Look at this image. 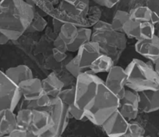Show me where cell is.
Segmentation results:
<instances>
[{"mask_svg":"<svg viewBox=\"0 0 159 137\" xmlns=\"http://www.w3.org/2000/svg\"><path fill=\"white\" fill-rule=\"evenodd\" d=\"M119 106V97L112 93L103 82L99 86L93 101L83 112L88 121L95 126H101L108 117L118 110Z\"/></svg>","mask_w":159,"mask_h":137,"instance_id":"cell-4","label":"cell"},{"mask_svg":"<svg viewBox=\"0 0 159 137\" xmlns=\"http://www.w3.org/2000/svg\"><path fill=\"white\" fill-rule=\"evenodd\" d=\"M17 129L41 137L52 127V118L47 111L21 109L16 113Z\"/></svg>","mask_w":159,"mask_h":137,"instance_id":"cell-5","label":"cell"},{"mask_svg":"<svg viewBox=\"0 0 159 137\" xmlns=\"http://www.w3.org/2000/svg\"><path fill=\"white\" fill-rule=\"evenodd\" d=\"M10 41V39L5 34L0 32V45H5V44H8V42Z\"/></svg>","mask_w":159,"mask_h":137,"instance_id":"cell-38","label":"cell"},{"mask_svg":"<svg viewBox=\"0 0 159 137\" xmlns=\"http://www.w3.org/2000/svg\"><path fill=\"white\" fill-rule=\"evenodd\" d=\"M0 32L10 40H17L30 26L35 7L25 0H0Z\"/></svg>","mask_w":159,"mask_h":137,"instance_id":"cell-1","label":"cell"},{"mask_svg":"<svg viewBox=\"0 0 159 137\" xmlns=\"http://www.w3.org/2000/svg\"><path fill=\"white\" fill-rule=\"evenodd\" d=\"M22 95L17 85L10 80L5 72L0 71V110H16Z\"/></svg>","mask_w":159,"mask_h":137,"instance_id":"cell-9","label":"cell"},{"mask_svg":"<svg viewBox=\"0 0 159 137\" xmlns=\"http://www.w3.org/2000/svg\"><path fill=\"white\" fill-rule=\"evenodd\" d=\"M56 137H63L62 135H59V136H56Z\"/></svg>","mask_w":159,"mask_h":137,"instance_id":"cell-42","label":"cell"},{"mask_svg":"<svg viewBox=\"0 0 159 137\" xmlns=\"http://www.w3.org/2000/svg\"><path fill=\"white\" fill-rule=\"evenodd\" d=\"M47 25H48V22L45 19V17L41 16L39 13L35 11L33 19H32L30 26L27 28V31L30 32V33L42 32L45 30V28L47 27Z\"/></svg>","mask_w":159,"mask_h":137,"instance_id":"cell-28","label":"cell"},{"mask_svg":"<svg viewBox=\"0 0 159 137\" xmlns=\"http://www.w3.org/2000/svg\"><path fill=\"white\" fill-rule=\"evenodd\" d=\"M152 12V10L148 8V6H137L132 9L129 12V19H132V20L137 21L139 23H151Z\"/></svg>","mask_w":159,"mask_h":137,"instance_id":"cell-24","label":"cell"},{"mask_svg":"<svg viewBox=\"0 0 159 137\" xmlns=\"http://www.w3.org/2000/svg\"><path fill=\"white\" fill-rule=\"evenodd\" d=\"M66 71H68L73 77H75V78H76L80 73L83 72L84 71L81 69V68H80V60L77 55H76L74 57H73V58L66 64Z\"/></svg>","mask_w":159,"mask_h":137,"instance_id":"cell-31","label":"cell"},{"mask_svg":"<svg viewBox=\"0 0 159 137\" xmlns=\"http://www.w3.org/2000/svg\"><path fill=\"white\" fill-rule=\"evenodd\" d=\"M154 69H155L156 72H157V74L159 75V58L157 59V60H156L155 63L154 64Z\"/></svg>","mask_w":159,"mask_h":137,"instance_id":"cell-40","label":"cell"},{"mask_svg":"<svg viewBox=\"0 0 159 137\" xmlns=\"http://www.w3.org/2000/svg\"><path fill=\"white\" fill-rule=\"evenodd\" d=\"M62 25H63V23L61 22V21L59 20V19L52 18L53 30H54V32L56 33V34H58V33H59V32L60 31L61 27H62Z\"/></svg>","mask_w":159,"mask_h":137,"instance_id":"cell-37","label":"cell"},{"mask_svg":"<svg viewBox=\"0 0 159 137\" xmlns=\"http://www.w3.org/2000/svg\"><path fill=\"white\" fill-rule=\"evenodd\" d=\"M128 126L129 121L117 110L101 126L108 137H120L127 130Z\"/></svg>","mask_w":159,"mask_h":137,"instance_id":"cell-12","label":"cell"},{"mask_svg":"<svg viewBox=\"0 0 159 137\" xmlns=\"http://www.w3.org/2000/svg\"><path fill=\"white\" fill-rule=\"evenodd\" d=\"M0 10H1V4H0Z\"/></svg>","mask_w":159,"mask_h":137,"instance_id":"cell-43","label":"cell"},{"mask_svg":"<svg viewBox=\"0 0 159 137\" xmlns=\"http://www.w3.org/2000/svg\"><path fill=\"white\" fill-rule=\"evenodd\" d=\"M19 89L24 101L30 102L37 99L44 93L42 80L38 77H32L24 81L18 85Z\"/></svg>","mask_w":159,"mask_h":137,"instance_id":"cell-15","label":"cell"},{"mask_svg":"<svg viewBox=\"0 0 159 137\" xmlns=\"http://www.w3.org/2000/svg\"><path fill=\"white\" fill-rule=\"evenodd\" d=\"M97 5L111 9L119 2V0H92Z\"/></svg>","mask_w":159,"mask_h":137,"instance_id":"cell-35","label":"cell"},{"mask_svg":"<svg viewBox=\"0 0 159 137\" xmlns=\"http://www.w3.org/2000/svg\"><path fill=\"white\" fill-rule=\"evenodd\" d=\"M125 71L128 89L141 92L159 88V75L151 64L134 58L126 66Z\"/></svg>","mask_w":159,"mask_h":137,"instance_id":"cell-3","label":"cell"},{"mask_svg":"<svg viewBox=\"0 0 159 137\" xmlns=\"http://www.w3.org/2000/svg\"><path fill=\"white\" fill-rule=\"evenodd\" d=\"M78 29L79 27H76L74 24L66 23L62 26L60 31L57 35L66 43L67 45H69L76 38L78 33Z\"/></svg>","mask_w":159,"mask_h":137,"instance_id":"cell-25","label":"cell"},{"mask_svg":"<svg viewBox=\"0 0 159 137\" xmlns=\"http://www.w3.org/2000/svg\"><path fill=\"white\" fill-rule=\"evenodd\" d=\"M68 45H67L66 43L57 35L55 39L54 42H53V48H56V49L59 50V51H62V52H68V48H67Z\"/></svg>","mask_w":159,"mask_h":137,"instance_id":"cell-33","label":"cell"},{"mask_svg":"<svg viewBox=\"0 0 159 137\" xmlns=\"http://www.w3.org/2000/svg\"><path fill=\"white\" fill-rule=\"evenodd\" d=\"M5 74L10 80L13 81L17 85L24 81L34 77L32 70L25 64L9 68L5 71Z\"/></svg>","mask_w":159,"mask_h":137,"instance_id":"cell-20","label":"cell"},{"mask_svg":"<svg viewBox=\"0 0 159 137\" xmlns=\"http://www.w3.org/2000/svg\"><path fill=\"white\" fill-rule=\"evenodd\" d=\"M129 19V12L123 10H117L113 16L111 22V26L116 31L123 33V26Z\"/></svg>","mask_w":159,"mask_h":137,"instance_id":"cell-27","label":"cell"},{"mask_svg":"<svg viewBox=\"0 0 159 137\" xmlns=\"http://www.w3.org/2000/svg\"><path fill=\"white\" fill-rule=\"evenodd\" d=\"M137 93L140 112L151 113L159 110V88L157 90H149Z\"/></svg>","mask_w":159,"mask_h":137,"instance_id":"cell-17","label":"cell"},{"mask_svg":"<svg viewBox=\"0 0 159 137\" xmlns=\"http://www.w3.org/2000/svg\"><path fill=\"white\" fill-rule=\"evenodd\" d=\"M134 48L136 52L154 64L159 58V36L154 35L151 39L137 40Z\"/></svg>","mask_w":159,"mask_h":137,"instance_id":"cell-13","label":"cell"},{"mask_svg":"<svg viewBox=\"0 0 159 137\" xmlns=\"http://www.w3.org/2000/svg\"><path fill=\"white\" fill-rule=\"evenodd\" d=\"M104 82L98 74L90 70L83 71L76 78L75 84V105L84 111L93 101L98 91L99 86Z\"/></svg>","mask_w":159,"mask_h":137,"instance_id":"cell-6","label":"cell"},{"mask_svg":"<svg viewBox=\"0 0 159 137\" xmlns=\"http://www.w3.org/2000/svg\"><path fill=\"white\" fill-rule=\"evenodd\" d=\"M48 112L52 118V127L41 137H56L62 135L70 118L68 106L60 98H52V104Z\"/></svg>","mask_w":159,"mask_h":137,"instance_id":"cell-8","label":"cell"},{"mask_svg":"<svg viewBox=\"0 0 159 137\" xmlns=\"http://www.w3.org/2000/svg\"><path fill=\"white\" fill-rule=\"evenodd\" d=\"M8 137H39L37 135H34V134L30 133L28 131L21 130V129H16L14 131L11 132Z\"/></svg>","mask_w":159,"mask_h":137,"instance_id":"cell-34","label":"cell"},{"mask_svg":"<svg viewBox=\"0 0 159 137\" xmlns=\"http://www.w3.org/2000/svg\"><path fill=\"white\" fill-rule=\"evenodd\" d=\"M42 85L44 93L51 98H58L59 93L64 88V83L54 72L42 79Z\"/></svg>","mask_w":159,"mask_h":137,"instance_id":"cell-19","label":"cell"},{"mask_svg":"<svg viewBox=\"0 0 159 137\" xmlns=\"http://www.w3.org/2000/svg\"><path fill=\"white\" fill-rule=\"evenodd\" d=\"M140 28H141V23L129 19L123 26V33L126 35V37L129 39H134L137 41L140 40Z\"/></svg>","mask_w":159,"mask_h":137,"instance_id":"cell-26","label":"cell"},{"mask_svg":"<svg viewBox=\"0 0 159 137\" xmlns=\"http://www.w3.org/2000/svg\"><path fill=\"white\" fill-rule=\"evenodd\" d=\"M58 98H60L67 106L70 118H73L77 121H88L84 113L82 110L78 109L75 105V86H71L68 88H63Z\"/></svg>","mask_w":159,"mask_h":137,"instance_id":"cell-16","label":"cell"},{"mask_svg":"<svg viewBox=\"0 0 159 137\" xmlns=\"http://www.w3.org/2000/svg\"><path fill=\"white\" fill-rule=\"evenodd\" d=\"M102 17V11L98 6H90L89 11L86 16L87 27L88 28L95 25Z\"/></svg>","mask_w":159,"mask_h":137,"instance_id":"cell-30","label":"cell"},{"mask_svg":"<svg viewBox=\"0 0 159 137\" xmlns=\"http://www.w3.org/2000/svg\"><path fill=\"white\" fill-rule=\"evenodd\" d=\"M115 66V61L111 57L105 54H101L94 60L89 69L94 74H98L100 73H108Z\"/></svg>","mask_w":159,"mask_h":137,"instance_id":"cell-21","label":"cell"},{"mask_svg":"<svg viewBox=\"0 0 159 137\" xmlns=\"http://www.w3.org/2000/svg\"><path fill=\"white\" fill-rule=\"evenodd\" d=\"M4 137H8V136H4Z\"/></svg>","mask_w":159,"mask_h":137,"instance_id":"cell-45","label":"cell"},{"mask_svg":"<svg viewBox=\"0 0 159 137\" xmlns=\"http://www.w3.org/2000/svg\"><path fill=\"white\" fill-rule=\"evenodd\" d=\"M10 109L0 110V137L8 136L17 129L16 113Z\"/></svg>","mask_w":159,"mask_h":137,"instance_id":"cell-18","label":"cell"},{"mask_svg":"<svg viewBox=\"0 0 159 137\" xmlns=\"http://www.w3.org/2000/svg\"><path fill=\"white\" fill-rule=\"evenodd\" d=\"M151 23L154 25H155L156 23H159V16L157 15V13L156 12L153 11L152 14H151Z\"/></svg>","mask_w":159,"mask_h":137,"instance_id":"cell-39","label":"cell"},{"mask_svg":"<svg viewBox=\"0 0 159 137\" xmlns=\"http://www.w3.org/2000/svg\"><path fill=\"white\" fill-rule=\"evenodd\" d=\"M90 9V0H80L75 4H70L60 0L57 6L49 15L63 23H68L78 27H88L86 16Z\"/></svg>","mask_w":159,"mask_h":137,"instance_id":"cell-7","label":"cell"},{"mask_svg":"<svg viewBox=\"0 0 159 137\" xmlns=\"http://www.w3.org/2000/svg\"><path fill=\"white\" fill-rule=\"evenodd\" d=\"M25 107L22 109H29L31 110H39V111H47L48 112L50 106L52 104V98L46 94H43L42 96H40L37 99L32 101L27 102Z\"/></svg>","mask_w":159,"mask_h":137,"instance_id":"cell-23","label":"cell"},{"mask_svg":"<svg viewBox=\"0 0 159 137\" xmlns=\"http://www.w3.org/2000/svg\"><path fill=\"white\" fill-rule=\"evenodd\" d=\"M155 35V29L154 25L150 22L141 23L140 28V39H151Z\"/></svg>","mask_w":159,"mask_h":137,"instance_id":"cell-32","label":"cell"},{"mask_svg":"<svg viewBox=\"0 0 159 137\" xmlns=\"http://www.w3.org/2000/svg\"><path fill=\"white\" fill-rule=\"evenodd\" d=\"M102 54L98 44L91 40L82 45L76 52L80 68L84 71L89 69L94 60Z\"/></svg>","mask_w":159,"mask_h":137,"instance_id":"cell-14","label":"cell"},{"mask_svg":"<svg viewBox=\"0 0 159 137\" xmlns=\"http://www.w3.org/2000/svg\"><path fill=\"white\" fill-rule=\"evenodd\" d=\"M145 137H151V135H145Z\"/></svg>","mask_w":159,"mask_h":137,"instance_id":"cell-41","label":"cell"},{"mask_svg":"<svg viewBox=\"0 0 159 137\" xmlns=\"http://www.w3.org/2000/svg\"><path fill=\"white\" fill-rule=\"evenodd\" d=\"M105 85L119 98H122L126 89V74L125 68L120 66H113L107 74Z\"/></svg>","mask_w":159,"mask_h":137,"instance_id":"cell-10","label":"cell"},{"mask_svg":"<svg viewBox=\"0 0 159 137\" xmlns=\"http://www.w3.org/2000/svg\"><path fill=\"white\" fill-rule=\"evenodd\" d=\"M91 35H92V29L88 27H79L76 38L67 47L68 52H77L79 48L82 45L91 40Z\"/></svg>","mask_w":159,"mask_h":137,"instance_id":"cell-22","label":"cell"},{"mask_svg":"<svg viewBox=\"0 0 159 137\" xmlns=\"http://www.w3.org/2000/svg\"><path fill=\"white\" fill-rule=\"evenodd\" d=\"M121 32L116 31L111 24L99 20L92 27L91 40L98 43L102 54L109 56L116 62L126 48L127 39Z\"/></svg>","mask_w":159,"mask_h":137,"instance_id":"cell-2","label":"cell"},{"mask_svg":"<svg viewBox=\"0 0 159 137\" xmlns=\"http://www.w3.org/2000/svg\"><path fill=\"white\" fill-rule=\"evenodd\" d=\"M52 57L53 59H54L57 63H61V62L64 61V60L67 58V54L66 52H62V51H59V50L53 48Z\"/></svg>","mask_w":159,"mask_h":137,"instance_id":"cell-36","label":"cell"},{"mask_svg":"<svg viewBox=\"0 0 159 137\" xmlns=\"http://www.w3.org/2000/svg\"><path fill=\"white\" fill-rule=\"evenodd\" d=\"M142 137H145V135H143V136H142Z\"/></svg>","mask_w":159,"mask_h":137,"instance_id":"cell-44","label":"cell"},{"mask_svg":"<svg viewBox=\"0 0 159 137\" xmlns=\"http://www.w3.org/2000/svg\"><path fill=\"white\" fill-rule=\"evenodd\" d=\"M118 110L129 122L135 120L140 112L138 93L126 88L123 96L119 99Z\"/></svg>","mask_w":159,"mask_h":137,"instance_id":"cell-11","label":"cell"},{"mask_svg":"<svg viewBox=\"0 0 159 137\" xmlns=\"http://www.w3.org/2000/svg\"><path fill=\"white\" fill-rule=\"evenodd\" d=\"M145 135V129L140 123L135 120L129 122L127 130L120 137H142Z\"/></svg>","mask_w":159,"mask_h":137,"instance_id":"cell-29","label":"cell"}]
</instances>
